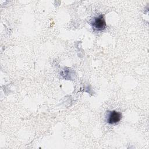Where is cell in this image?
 Returning <instances> with one entry per match:
<instances>
[{
    "mask_svg": "<svg viewBox=\"0 0 149 149\" xmlns=\"http://www.w3.org/2000/svg\"><path fill=\"white\" fill-rule=\"evenodd\" d=\"M91 24L94 29L98 31L104 30L106 27V22L102 15H100L98 16L94 17Z\"/></svg>",
    "mask_w": 149,
    "mask_h": 149,
    "instance_id": "cell-1",
    "label": "cell"
},
{
    "mask_svg": "<svg viewBox=\"0 0 149 149\" xmlns=\"http://www.w3.org/2000/svg\"><path fill=\"white\" fill-rule=\"evenodd\" d=\"M122 119V113L116 111H110L107 116V122L113 125L119 122Z\"/></svg>",
    "mask_w": 149,
    "mask_h": 149,
    "instance_id": "cell-2",
    "label": "cell"
}]
</instances>
